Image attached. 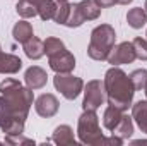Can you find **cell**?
I'll return each instance as SVG.
<instances>
[{
  "label": "cell",
  "mask_w": 147,
  "mask_h": 146,
  "mask_svg": "<svg viewBox=\"0 0 147 146\" xmlns=\"http://www.w3.org/2000/svg\"><path fill=\"white\" fill-rule=\"evenodd\" d=\"M57 2H58V3H62V2H69V0H57Z\"/></svg>",
  "instance_id": "34"
},
{
  "label": "cell",
  "mask_w": 147,
  "mask_h": 146,
  "mask_svg": "<svg viewBox=\"0 0 147 146\" xmlns=\"http://www.w3.org/2000/svg\"><path fill=\"white\" fill-rule=\"evenodd\" d=\"M121 117H123V110L108 105L106 110H105V113H103V126H105L108 131H113V129L118 126V122L121 120Z\"/></svg>",
  "instance_id": "19"
},
{
  "label": "cell",
  "mask_w": 147,
  "mask_h": 146,
  "mask_svg": "<svg viewBox=\"0 0 147 146\" xmlns=\"http://www.w3.org/2000/svg\"><path fill=\"white\" fill-rule=\"evenodd\" d=\"M43 43H45V53H46L48 57H51V55H55V53H58V52L65 50V43H63L60 38L48 36Z\"/></svg>",
  "instance_id": "23"
},
{
  "label": "cell",
  "mask_w": 147,
  "mask_h": 146,
  "mask_svg": "<svg viewBox=\"0 0 147 146\" xmlns=\"http://www.w3.org/2000/svg\"><path fill=\"white\" fill-rule=\"evenodd\" d=\"M58 108H60V103H58L57 96L51 95V93H43L41 96H38L36 102H34L36 113L41 115V117H45V119H50V117L57 115Z\"/></svg>",
  "instance_id": "9"
},
{
  "label": "cell",
  "mask_w": 147,
  "mask_h": 146,
  "mask_svg": "<svg viewBox=\"0 0 147 146\" xmlns=\"http://www.w3.org/2000/svg\"><path fill=\"white\" fill-rule=\"evenodd\" d=\"M22 69V60L14 53H3L0 50V74H17Z\"/></svg>",
  "instance_id": "11"
},
{
  "label": "cell",
  "mask_w": 147,
  "mask_h": 146,
  "mask_svg": "<svg viewBox=\"0 0 147 146\" xmlns=\"http://www.w3.org/2000/svg\"><path fill=\"white\" fill-rule=\"evenodd\" d=\"M116 41V33L110 24H99L91 31V40L87 46V55L92 60H106L110 52L115 46Z\"/></svg>",
  "instance_id": "3"
},
{
  "label": "cell",
  "mask_w": 147,
  "mask_h": 146,
  "mask_svg": "<svg viewBox=\"0 0 147 146\" xmlns=\"http://www.w3.org/2000/svg\"><path fill=\"white\" fill-rule=\"evenodd\" d=\"M86 21H84V17H82V14H80V10H79V7H77V3H74L72 9H70V14H69V19H67V23H65V26L67 28H79V26H82Z\"/></svg>",
  "instance_id": "26"
},
{
  "label": "cell",
  "mask_w": 147,
  "mask_h": 146,
  "mask_svg": "<svg viewBox=\"0 0 147 146\" xmlns=\"http://www.w3.org/2000/svg\"><path fill=\"white\" fill-rule=\"evenodd\" d=\"M5 143H9V145H34L33 139L24 138L22 134H17V136H5Z\"/></svg>",
  "instance_id": "29"
},
{
  "label": "cell",
  "mask_w": 147,
  "mask_h": 146,
  "mask_svg": "<svg viewBox=\"0 0 147 146\" xmlns=\"http://www.w3.org/2000/svg\"><path fill=\"white\" fill-rule=\"evenodd\" d=\"M48 62H50V67L55 71V72L65 74V72H72L75 69V57L65 48L51 57H48Z\"/></svg>",
  "instance_id": "8"
},
{
  "label": "cell",
  "mask_w": 147,
  "mask_h": 146,
  "mask_svg": "<svg viewBox=\"0 0 147 146\" xmlns=\"http://www.w3.org/2000/svg\"><path fill=\"white\" fill-rule=\"evenodd\" d=\"M103 83L108 105L116 107L123 112L128 110V107H132L135 88L130 81V76H127L118 65H111V69L106 71Z\"/></svg>",
  "instance_id": "1"
},
{
  "label": "cell",
  "mask_w": 147,
  "mask_h": 146,
  "mask_svg": "<svg viewBox=\"0 0 147 146\" xmlns=\"http://www.w3.org/2000/svg\"><path fill=\"white\" fill-rule=\"evenodd\" d=\"M94 2H96V5L101 7V9H108V7H113V5L116 3V0H94Z\"/></svg>",
  "instance_id": "30"
},
{
  "label": "cell",
  "mask_w": 147,
  "mask_h": 146,
  "mask_svg": "<svg viewBox=\"0 0 147 146\" xmlns=\"http://www.w3.org/2000/svg\"><path fill=\"white\" fill-rule=\"evenodd\" d=\"M53 84H55V89L60 91L67 100H75L84 89V81L70 72H57L53 77Z\"/></svg>",
  "instance_id": "5"
},
{
  "label": "cell",
  "mask_w": 147,
  "mask_h": 146,
  "mask_svg": "<svg viewBox=\"0 0 147 146\" xmlns=\"http://www.w3.org/2000/svg\"><path fill=\"white\" fill-rule=\"evenodd\" d=\"M130 81H132L135 91L144 89V86L147 83V69H135L134 72L130 74Z\"/></svg>",
  "instance_id": "25"
},
{
  "label": "cell",
  "mask_w": 147,
  "mask_h": 146,
  "mask_svg": "<svg viewBox=\"0 0 147 146\" xmlns=\"http://www.w3.org/2000/svg\"><path fill=\"white\" fill-rule=\"evenodd\" d=\"M132 45H134V50H135L137 59L139 60H147V40L137 36V38H134Z\"/></svg>",
  "instance_id": "27"
},
{
  "label": "cell",
  "mask_w": 147,
  "mask_h": 146,
  "mask_svg": "<svg viewBox=\"0 0 147 146\" xmlns=\"http://www.w3.org/2000/svg\"><path fill=\"white\" fill-rule=\"evenodd\" d=\"M12 36L16 41H19V43H26L28 40L31 36H34L33 35V26H31V23H28V21H19V23H16L14 24V28H12Z\"/></svg>",
  "instance_id": "15"
},
{
  "label": "cell",
  "mask_w": 147,
  "mask_h": 146,
  "mask_svg": "<svg viewBox=\"0 0 147 146\" xmlns=\"http://www.w3.org/2000/svg\"><path fill=\"white\" fill-rule=\"evenodd\" d=\"M51 141L58 146H75V138H74V131L70 126L67 124H62L58 126L55 131H53V136H51Z\"/></svg>",
  "instance_id": "12"
},
{
  "label": "cell",
  "mask_w": 147,
  "mask_h": 146,
  "mask_svg": "<svg viewBox=\"0 0 147 146\" xmlns=\"http://www.w3.org/2000/svg\"><path fill=\"white\" fill-rule=\"evenodd\" d=\"M77 136L82 145L99 146L103 145V132L99 127V117L96 115V110H84V113L79 117L77 122Z\"/></svg>",
  "instance_id": "4"
},
{
  "label": "cell",
  "mask_w": 147,
  "mask_h": 146,
  "mask_svg": "<svg viewBox=\"0 0 147 146\" xmlns=\"http://www.w3.org/2000/svg\"><path fill=\"white\" fill-rule=\"evenodd\" d=\"M135 59H137V55H135L132 41H121L113 46L106 60L111 65H123V64H132Z\"/></svg>",
  "instance_id": "7"
},
{
  "label": "cell",
  "mask_w": 147,
  "mask_h": 146,
  "mask_svg": "<svg viewBox=\"0 0 147 146\" xmlns=\"http://www.w3.org/2000/svg\"><path fill=\"white\" fill-rule=\"evenodd\" d=\"M132 119L142 132H147V100H140L132 105Z\"/></svg>",
  "instance_id": "13"
},
{
  "label": "cell",
  "mask_w": 147,
  "mask_h": 146,
  "mask_svg": "<svg viewBox=\"0 0 147 146\" xmlns=\"http://www.w3.org/2000/svg\"><path fill=\"white\" fill-rule=\"evenodd\" d=\"M70 9H72V3H69V2L58 3V9H57V14H55L53 21H55L57 24L65 26V23H67V19H69V14H70Z\"/></svg>",
  "instance_id": "24"
},
{
  "label": "cell",
  "mask_w": 147,
  "mask_h": 146,
  "mask_svg": "<svg viewBox=\"0 0 147 146\" xmlns=\"http://www.w3.org/2000/svg\"><path fill=\"white\" fill-rule=\"evenodd\" d=\"M106 100L105 83L99 79H92L84 86V100L82 108L84 110H98Z\"/></svg>",
  "instance_id": "6"
},
{
  "label": "cell",
  "mask_w": 147,
  "mask_h": 146,
  "mask_svg": "<svg viewBox=\"0 0 147 146\" xmlns=\"http://www.w3.org/2000/svg\"><path fill=\"white\" fill-rule=\"evenodd\" d=\"M16 10L22 19H29V17L38 16V7L29 0H19L17 5H16Z\"/></svg>",
  "instance_id": "22"
},
{
  "label": "cell",
  "mask_w": 147,
  "mask_h": 146,
  "mask_svg": "<svg viewBox=\"0 0 147 146\" xmlns=\"http://www.w3.org/2000/svg\"><path fill=\"white\" fill-rule=\"evenodd\" d=\"M111 134H115V136H118V138H121V139L132 138V134H134V119H132L130 115H125V113H123L121 120H120L118 126L111 131Z\"/></svg>",
  "instance_id": "17"
},
{
  "label": "cell",
  "mask_w": 147,
  "mask_h": 146,
  "mask_svg": "<svg viewBox=\"0 0 147 146\" xmlns=\"http://www.w3.org/2000/svg\"><path fill=\"white\" fill-rule=\"evenodd\" d=\"M12 117V112H10V107H9V102L3 95H0V126L9 120Z\"/></svg>",
  "instance_id": "28"
},
{
  "label": "cell",
  "mask_w": 147,
  "mask_h": 146,
  "mask_svg": "<svg viewBox=\"0 0 147 146\" xmlns=\"http://www.w3.org/2000/svg\"><path fill=\"white\" fill-rule=\"evenodd\" d=\"M134 0H116V3H120V5H128V3H132Z\"/></svg>",
  "instance_id": "31"
},
{
  "label": "cell",
  "mask_w": 147,
  "mask_h": 146,
  "mask_svg": "<svg viewBox=\"0 0 147 146\" xmlns=\"http://www.w3.org/2000/svg\"><path fill=\"white\" fill-rule=\"evenodd\" d=\"M144 9H146V12H147V0H146V3H144Z\"/></svg>",
  "instance_id": "35"
},
{
  "label": "cell",
  "mask_w": 147,
  "mask_h": 146,
  "mask_svg": "<svg viewBox=\"0 0 147 146\" xmlns=\"http://www.w3.org/2000/svg\"><path fill=\"white\" fill-rule=\"evenodd\" d=\"M57 9H58V2H57V0H43V2L38 5V16H39L43 21H50V19L55 17Z\"/></svg>",
  "instance_id": "21"
},
{
  "label": "cell",
  "mask_w": 147,
  "mask_h": 146,
  "mask_svg": "<svg viewBox=\"0 0 147 146\" xmlns=\"http://www.w3.org/2000/svg\"><path fill=\"white\" fill-rule=\"evenodd\" d=\"M144 93H146V96H147V83H146V86H144Z\"/></svg>",
  "instance_id": "33"
},
{
  "label": "cell",
  "mask_w": 147,
  "mask_h": 146,
  "mask_svg": "<svg viewBox=\"0 0 147 146\" xmlns=\"http://www.w3.org/2000/svg\"><path fill=\"white\" fill-rule=\"evenodd\" d=\"M146 36H147V33H146Z\"/></svg>",
  "instance_id": "36"
},
{
  "label": "cell",
  "mask_w": 147,
  "mask_h": 146,
  "mask_svg": "<svg viewBox=\"0 0 147 146\" xmlns=\"http://www.w3.org/2000/svg\"><path fill=\"white\" fill-rule=\"evenodd\" d=\"M127 23H128V26L134 28V29H140L142 26H146V23H147L146 9H142V7H134V9H130L128 14H127Z\"/></svg>",
  "instance_id": "18"
},
{
  "label": "cell",
  "mask_w": 147,
  "mask_h": 146,
  "mask_svg": "<svg viewBox=\"0 0 147 146\" xmlns=\"http://www.w3.org/2000/svg\"><path fill=\"white\" fill-rule=\"evenodd\" d=\"M24 53L28 55V59L31 60H38L45 55V43L36 36H31L26 43H24Z\"/></svg>",
  "instance_id": "14"
},
{
  "label": "cell",
  "mask_w": 147,
  "mask_h": 146,
  "mask_svg": "<svg viewBox=\"0 0 147 146\" xmlns=\"http://www.w3.org/2000/svg\"><path fill=\"white\" fill-rule=\"evenodd\" d=\"M0 93L9 102V107L12 112L10 119H21V120L28 119L29 108L34 102V93L31 88L22 86L14 77H7L0 83Z\"/></svg>",
  "instance_id": "2"
},
{
  "label": "cell",
  "mask_w": 147,
  "mask_h": 146,
  "mask_svg": "<svg viewBox=\"0 0 147 146\" xmlns=\"http://www.w3.org/2000/svg\"><path fill=\"white\" fill-rule=\"evenodd\" d=\"M77 7H79V10L82 14L84 21H94L101 14V7H98L94 0H80L77 3Z\"/></svg>",
  "instance_id": "16"
},
{
  "label": "cell",
  "mask_w": 147,
  "mask_h": 146,
  "mask_svg": "<svg viewBox=\"0 0 147 146\" xmlns=\"http://www.w3.org/2000/svg\"><path fill=\"white\" fill-rule=\"evenodd\" d=\"M29 2H33V3H34V5H36V7H38V5H39V3H41L43 0H29Z\"/></svg>",
  "instance_id": "32"
},
{
  "label": "cell",
  "mask_w": 147,
  "mask_h": 146,
  "mask_svg": "<svg viewBox=\"0 0 147 146\" xmlns=\"http://www.w3.org/2000/svg\"><path fill=\"white\" fill-rule=\"evenodd\" d=\"M24 124H26V120L9 119L0 126V129L5 136H17V134H24Z\"/></svg>",
  "instance_id": "20"
},
{
  "label": "cell",
  "mask_w": 147,
  "mask_h": 146,
  "mask_svg": "<svg viewBox=\"0 0 147 146\" xmlns=\"http://www.w3.org/2000/svg\"><path fill=\"white\" fill-rule=\"evenodd\" d=\"M46 81H48V74L45 69H41L39 65H31L26 74H24V83L28 88H31L33 91L34 89H41L46 86Z\"/></svg>",
  "instance_id": "10"
}]
</instances>
